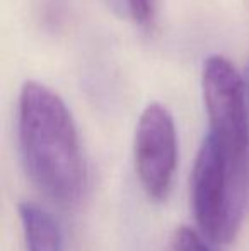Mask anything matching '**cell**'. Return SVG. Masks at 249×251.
I'll return each instance as SVG.
<instances>
[{
  "label": "cell",
  "mask_w": 249,
  "mask_h": 251,
  "mask_svg": "<svg viewBox=\"0 0 249 251\" xmlns=\"http://www.w3.org/2000/svg\"><path fill=\"white\" fill-rule=\"evenodd\" d=\"M19 217L27 251H65L62 226L48 208L36 201H21Z\"/></svg>",
  "instance_id": "obj_5"
},
{
  "label": "cell",
  "mask_w": 249,
  "mask_h": 251,
  "mask_svg": "<svg viewBox=\"0 0 249 251\" xmlns=\"http://www.w3.org/2000/svg\"><path fill=\"white\" fill-rule=\"evenodd\" d=\"M246 87H248V96H249V63H248V72H246Z\"/></svg>",
  "instance_id": "obj_8"
},
{
  "label": "cell",
  "mask_w": 249,
  "mask_h": 251,
  "mask_svg": "<svg viewBox=\"0 0 249 251\" xmlns=\"http://www.w3.org/2000/svg\"><path fill=\"white\" fill-rule=\"evenodd\" d=\"M126 9L135 23L149 26L156 16V0H125Z\"/></svg>",
  "instance_id": "obj_7"
},
{
  "label": "cell",
  "mask_w": 249,
  "mask_h": 251,
  "mask_svg": "<svg viewBox=\"0 0 249 251\" xmlns=\"http://www.w3.org/2000/svg\"><path fill=\"white\" fill-rule=\"evenodd\" d=\"M135 169L150 200L167 199L178 166V133L171 111L160 102L145 106L136 123Z\"/></svg>",
  "instance_id": "obj_4"
},
{
  "label": "cell",
  "mask_w": 249,
  "mask_h": 251,
  "mask_svg": "<svg viewBox=\"0 0 249 251\" xmlns=\"http://www.w3.org/2000/svg\"><path fill=\"white\" fill-rule=\"evenodd\" d=\"M202 91L208 116V139L227 162L236 186L249 195L248 87L234 63L222 55L206 58Z\"/></svg>",
  "instance_id": "obj_2"
},
{
  "label": "cell",
  "mask_w": 249,
  "mask_h": 251,
  "mask_svg": "<svg viewBox=\"0 0 249 251\" xmlns=\"http://www.w3.org/2000/svg\"><path fill=\"white\" fill-rule=\"evenodd\" d=\"M169 251H215V250L210 246V241L202 232H196L195 229L181 226L173 234Z\"/></svg>",
  "instance_id": "obj_6"
},
{
  "label": "cell",
  "mask_w": 249,
  "mask_h": 251,
  "mask_svg": "<svg viewBox=\"0 0 249 251\" xmlns=\"http://www.w3.org/2000/svg\"><path fill=\"white\" fill-rule=\"evenodd\" d=\"M19 147L33 185L53 203L73 207L87 188V166L79 132L65 101L29 80L19 94Z\"/></svg>",
  "instance_id": "obj_1"
},
{
  "label": "cell",
  "mask_w": 249,
  "mask_h": 251,
  "mask_svg": "<svg viewBox=\"0 0 249 251\" xmlns=\"http://www.w3.org/2000/svg\"><path fill=\"white\" fill-rule=\"evenodd\" d=\"M189 193L200 232L213 245L234 241L246 217L249 197L234 185L226 159L208 137L196 154Z\"/></svg>",
  "instance_id": "obj_3"
}]
</instances>
